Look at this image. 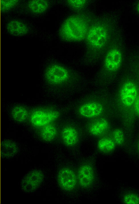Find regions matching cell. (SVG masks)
I'll list each match as a JSON object with an SVG mask.
<instances>
[{"mask_svg":"<svg viewBox=\"0 0 139 204\" xmlns=\"http://www.w3.org/2000/svg\"><path fill=\"white\" fill-rule=\"evenodd\" d=\"M87 26L85 20L78 16L71 17L64 23L60 30L62 37L71 41L83 40L87 35Z\"/></svg>","mask_w":139,"mask_h":204,"instance_id":"cell-1","label":"cell"},{"mask_svg":"<svg viewBox=\"0 0 139 204\" xmlns=\"http://www.w3.org/2000/svg\"><path fill=\"white\" fill-rule=\"evenodd\" d=\"M124 201L126 204H139V197L134 194H129L125 196Z\"/></svg>","mask_w":139,"mask_h":204,"instance_id":"cell-20","label":"cell"},{"mask_svg":"<svg viewBox=\"0 0 139 204\" xmlns=\"http://www.w3.org/2000/svg\"><path fill=\"white\" fill-rule=\"evenodd\" d=\"M28 6L32 12L39 14L44 13L47 9L48 3L45 0H33L29 2Z\"/></svg>","mask_w":139,"mask_h":204,"instance_id":"cell-15","label":"cell"},{"mask_svg":"<svg viewBox=\"0 0 139 204\" xmlns=\"http://www.w3.org/2000/svg\"><path fill=\"white\" fill-rule=\"evenodd\" d=\"M78 179L80 185L87 187L92 183L94 179L93 170L88 165H85L79 169L78 174Z\"/></svg>","mask_w":139,"mask_h":204,"instance_id":"cell-9","label":"cell"},{"mask_svg":"<svg viewBox=\"0 0 139 204\" xmlns=\"http://www.w3.org/2000/svg\"><path fill=\"white\" fill-rule=\"evenodd\" d=\"M43 178L42 172L38 170H34L30 171L24 176L22 180V190L27 193L34 191L40 186Z\"/></svg>","mask_w":139,"mask_h":204,"instance_id":"cell-3","label":"cell"},{"mask_svg":"<svg viewBox=\"0 0 139 204\" xmlns=\"http://www.w3.org/2000/svg\"><path fill=\"white\" fill-rule=\"evenodd\" d=\"M109 124L105 119H101L93 123L90 126L89 130L90 133L95 136L102 134L108 129Z\"/></svg>","mask_w":139,"mask_h":204,"instance_id":"cell-14","label":"cell"},{"mask_svg":"<svg viewBox=\"0 0 139 204\" xmlns=\"http://www.w3.org/2000/svg\"><path fill=\"white\" fill-rule=\"evenodd\" d=\"M137 9L139 13V2L138 4V5H137Z\"/></svg>","mask_w":139,"mask_h":204,"instance_id":"cell-24","label":"cell"},{"mask_svg":"<svg viewBox=\"0 0 139 204\" xmlns=\"http://www.w3.org/2000/svg\"><path fill=\"white\" fill-rule=\"evenodd\" d=\"M122 56L120 52L114 49L111 50L106 55L104 61L105 68L110 71L116 70L121 63Z\"/></svg>","mask_w":139,"mask_h":204,"instance_id":"cell-8","label":"cell"},{"mask_svg":"<svg viewBox=\"0 0 139 204\" xmlns=\"http://www.w3.org/2000/svg\"><path fill=\"white\" fill-rule=\"evenodd\" d=\"M138 150L139 152V142L138 144Z\"/></svg>","mask_w":139,"mask_h":204,"instance_id":"cell-25","label":"cell"},{"mask_svg":"<svg viewBox=\"0 0 139 204\" xmlns=\"http://www.w3.org/2000/svg\"><path fill=\"white\" fill-rule=\"evenodd\" d=\"M113 141L118 145H121L123 143L124 140V135L122 131L120 129H117L113 132Z\"/></svg>","mask_w":139,"mask_h":204,"instance_id":"cell-19","label":"cell"},{"mask_svg":"<svg viewBox=\"0 0 139 204\" xmlns=\"http://www.w3.org/2000/svg\"><path fill=\"white\" fill-rule=\"evenodd\" d=\"M103 110V107L100 104L97 103H90L82 105L79 109V112L82 116L91 118L100 115L102 113Z\"/></svg>","mask_w":139,"mask_h":204,"instance_id":"cell-10","label":"cell"},{"mask_svg":"<svg viewBox=\"0 0 139 204\" xmlns=\"http://www.w3.org/2000/svg\"><path fill=\"white\" fill-rule=\"evenodd\" d=\"M17 0H2L1 3V8L3 11L9 10L13 7L17 3Z\"/></svg>","mask_w":139,"mask_h":204,"instance_id":"cell-21","label":"cell"},{"mask_svg":"<svg viewBox=\"0 0 139 204\" xmlns=\"http://www.w3.org/2000/svg\"><path fill=\"white\" fill-rule=\"evenodd\" d=\"M57 134L56 128L55 126L49 124L44 126L41 131V136L44 140L48 142L52 140Z\"/></svg>","mask_w":139,"mask_h":204,"instance_id":"cell-16","label":"cell"},{"mask_svg":"<svg viewBox=\"0 0 139 204\" xmlns=\"http://www.w3.org/2000/svg\"><path fill=\"white\" fill-rule=\"evenodd\" d=\"M59 116V113L56 111H37L32 114L30 121L35 126L43 127L56 120Z\"/></svg>","mask_w":139,"mask_h":204,"instance_id":"cell-4","label":"cell"},{"mask_svg":"<svg viewBox=\"0 0 139 204\" xmlns=\"http://www.w3.org/2000/svg\"><path fill=\"white\" fill-rule=\"evenodd\" d=\"M28 115L27 110L21 106L15 107L11 111V115L13 119L19 122L24 121Z\"/></svg>","mask_w":139,"mask_h":204,"instance_id":"cell-17","label":"cell"},{"mask_svg":"<svg viewBox=\"0 0 139 204\" xmlns=\"http://www.w3.org/2000/svg\"><path fill=\"white\" fill-rule=\"evenodd\" d=\"M97 146L100 151L108 152L112 151L114 149L115 143L113 140L110 138H103L99 141Z\"/></svg>","mask_w":139,"mask_h":204,"instance_id":"cell-18","label":"cell"},{"mask_svg":"<svg viewBox=\"0 0 139 204\" xmlns=\"http://www.w3.org/2000/svg\"><path fill=\"white\" fill-rule=\"evenodd\" d=\"M7 29L11 34L15 36H22L28 32L26 25L23 23L17 20H13L7 24Z\"/></svg>","mask_w":139,"mask_h":204,"instance_id":"cell-11","label":"cell"},{"mask_svg":"<svg viewBox=\"0 0 139 204\" xmlns=\"http://www.w3.org/2000/svg\"><path fill=\"white\" fill-rule=\"evenodd\" d=\"M69 76L68 71L63 67L58 65L50 67L46 74L47 79L53 83L63 82L68 79Z\"/></svg>","mask_w":139,"mask_h":204,"instance_id":"cell-7","label":"cell"},{"mask_svg":"<svg viewBox=\"0 0 139 204\" xmlns=\"http://www.w3.org/2000/svg\"><path fill=\"white\" fill-rule=\"evenodd\" d=\"M134 105L135 111L139 115V96H138Z\"/></svg>","mask_w":139,"mask_h":204,"instance_id":"cell-23","label":"cell"},{"mask_svg":"<svg viewBox=\"0 0 139 204\" xmlns=\"http://www.w3.org/2000/svg\"><path fill=\"white\" fill-rule=\"evenodd\" d=\"M138 91L136 85L133 82H126L120 91V97L122 103L126 107L133 105L138 96Z\"/></svg>","mask_w":139,"mask_h":204,"instance_id":"cell-5","label":"cell"},{"mask_svg":"<svg viewBox=\"0 0 139 204\" xmlns=\"http://www.w3.org/2000/svg\"><path fill=\"white\" fill-rule=\"evenodd\" d=\"M62 135L63 140L67 145L72 146L77 142L78 139V133L73 128L67 127L63 129Z\"/></svg>","mask_w":139,"mask_h":204,"instance_id":"cell-12","label":"cell"},{"mask_svg":"<svg viewBox=\"0 0 139 204\" xmlns=\"http://www.w3.org/2000/svg\"><path fill=\"white\" fill-rule=\"evenodd\" d=\"M68 3L71 7L75 9H79L83 7L86 3L85 0H69Z\"/></svg>","mask_w":139,"mask_h":204,"instance_id":"cell-22","label":"cell"},{"mask_svg":"<svg viewBox=\"0 0 139 204\" xmlns=\"http://www.w3.org/2000/svg\"><path fill=\"white\" fill-rule=\"evenodd\" d=\"M1 148L2 155L6 158L13 157L17 154L18 150V146L15 143L8 140L3 141Z\"/></svg>","mask_w":139,"mask_h":204,"instance_id":"cell-13","label":"cell"},{"mask_svg":"<svg viewBox=\"0 0 139 204\" xmlns=\"http://www.w3.org/2000/svg\"><path fill=\"white\" fill-rule=\"evenodd\" d=\"M58 179L60 186L67 191L73 189L77 183V178L74 173L68 168L60 170L58 174Z\"/></svg>","mask_w":139,"mask_h":204,"instance_id":"cell-6","label":"cell"},{"mask_svg":"<svg viewBox=\"0 0 139 204\" xmlns=\"http://www.w3.org/2000/svg\"><path fill=\"white\" fill-rule=\"evenodd\" d=\"M108 33L104 26L96 25L92 27L87 32V40L89 44L93 47L100 48L106 44Z\"/></svg>","mask_w":139,"mask_h":204,"instance_id":"cell-2","label":"cell"}]
</instances>
